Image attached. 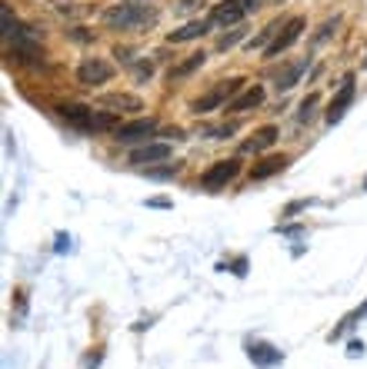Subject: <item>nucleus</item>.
<instances>
[{
	"mask_svg": "<svg viewBox=\"0 0 367 369\" xmlns=\"http://www.w3.org/2000/svg\"><path fill=\"white\" fill-rule=\"evenodd\" d=\"M134 74H137V80H147V77L154 74V67H151V63H140V67H137Z\"/></svg>",
	"mask_w": 367,
	"mask_h": 369,
	"instance_id": "25",
	"label": "nucleus"
},
{
	"mask_svg": "<svg viewBox=\"0 0 367 369\" xmlns=\"http://www.w3.org/2000/svg\"><path fill=\"white\" fill-rule=\"evenodd\" d=\"M314 103H317V97H314V93H310L308 100L301 103V113H297V120H301V123H304V120H308V117H310V107H314Z\"/></svg>",
	"mask_w": 367,
	"mask_h": 369,
	"instance_id": "22",
	"label": "nucleus"
},
{
	"mask_svg": "<svg viewBox=\"0 0 367 369\" xmlns=\"http://www.w3.org/2000/svg\"><path fill=\"white\" fill-rule=\"evenodd\" d=\"M211 30V20H191L187 27H180V30H174L171 34V43H187V40H197V37H204Z\"/></svg>",
	"mask_w": 367,
	"mask_h": 369,
	"instance_id": "12",
	"label": "nucleus"
},
{
	"mask_svg": "<svg viewBox=\"0 0 367 369\" xmlns=\"http://www.w3.org/2000/svg\"><path fill=\"white\" fill-rule=\"evenodd\" d=\"M241 37H244V30H234V34H224V37L217 40V47H220V50H227V47H234V43H237Z\"/></svg>",
	"mask_w": 367,
	"mask_h": 369,
	"instance_id": "20",
	"label": "nucleus"
},
{
	"mask_svg": "<svg viewBox=\"0 0 367 369\" xmlns=\"http://www.w3.org/2000/svg\"><path fill=\"white\" fill-rule=\"evenodd\" d=\"M244 87V80L237 77V80H227V83H217L211 93H204V97H197L191 103V110L200 117V113H211V110H217V107H224V100L231 97V93H237Z\"/></svg>",
	"mask_w": 367,
	"mask_h": 369,
	"instance_id": "2",
	"label": "nucleus"
},
{
	"mask_svg": "<svg viewBox=\"0 0 367 369\" xmlns=\"http://www.w3.org/2000/svg\"><path fill=\"white\" fill-rule=\"evenodd\" d=\"M104 107H114V110H144V103L131 97V93H111L104 97Z\"/></svg>",
	"mask_w": 367,
	"mask_h": 369,
	"instance_id": "18",
	"label": "nucleus"
},
{
	"mask_svg": "<svg viewBox=\"0 0 367 369\" xmlns=\"http://www.w3.org/2000/svg\"><path fill=\"white\" fill-rule=\"evenodd\" d=\"M57 113L70 123V127L77 130H94V120L97 113L91 110V107H80V103H64V107H57Z\"/></svg>",
	"mask_w": 367,
	"mask_h": 369,
	"instance_id": "7",
	"label": "nucleus"
},
{
	"mask_svg": "<svg viewBox=\"0 0 367 369\" xmlns=\"http://www.w3.org/2000/svg\"><path fill=\"white\" fill-rule=\"evenodd\" d=\"M180 170V163H167V166H160V170H147L151 177H157V180H164V177H171V173H177Z\"/></svg>",
	"mask_w": 367,
	"mask_h": 369,
	"instance_id": "21",
	"label": "nucleus"
},
{
	"mask_svg": "<svg viewBox=\"0 0 367 369\" xmlns=\"http://www.w3.org/2000/svg\"><path fill=\"white\" fill-rule=\"evenodd\" d=\"M364 193H367V177H364Z\"/></svg>",
	"mask_w": 367,
	"mask_h": 369,
	"instance_id": "28",
	"label": "nucleus"
},
{
	"mask_svg": "<svg viewBox=\"0 0 367 369\" xmlns=\"http://www.w3.org/2000/svg\"><path fill=\"white\" fill-rule=\"evenodd\" d=\"M200 3H204V0H180V7H177V10H180V14H191V10H197Z\"/></svg>",
	"mask_w": 367,
	"mask_h": 369,
	"instance_id": "23",
	"label": "nucleus"
},
{
	"mask_svg": "<svg viewBox=\"0 0 367 369\" xmlns=\"http://www.w3.org/2000/svg\"><path fill=\"white\" fill-rule=\"evenodd\" d=\"M290 160L281 153V157H267V160H261V163L251 170V180H267V177H274V173H281L284 166H288Z\"/></svg>",
	"mask_w": 367,
	"mask_h": 369,
	"instance_id": "13",
	"label": "nucleus"
},
{
	"mask_svg": "<svg viewBox=\"0 0 367 369\" xmlns=\"http://www.w3.org/2000/svg\"><path fill=\"white\" fill-rule=\"evenodd\" d=\"M247 356H251L257 366H274V363H281V350H274L267 343H251V346H247Z\"/></svg>",
	"mask_w": 367,
	"mask_h": 369,
	"instance_id": "14",
	"label": "nucleus"
},
{
	"mask_svg": "<svg viewBox=\"0 0 367 369\" xmlns=\"http://www.w3.org/2000/svg\"><path fill=\"white\" fill-rule=\"evenodd\" d=\"M241 3H244V10H247V14H251V10H257V7H261V0H241Z\"/></svg>",
	"mask_w": 367,
	"mask_h": 369,
	"instance_id": "27",
	"label": "nucleus"
},
{
	"mask_svg": "<svg viewBox=\"0 0 367 369\" xmlns=\"http://www.w3.org/2000/svg\"><path fill=\"white\" fill-rule=\"evenodd\" d=\"M111 77H114V67H111L107 60H100V57H87L77 67V80L84 87H100V83H107Z\"/></svg>",
	"mask_w": 367,
	"mask_h": 369,
	"instance_id": "3",
	"label": "nucleus"
},
{
	"mask_svg": "<svg viewBox=\"0 0 367 369\" xmlns=\"http://www.w3.org/2000/svg\"><path fill=\"white\" fill-rule=\"evenodd\" d=\"M171 157V143H144L140 150L131 153V163L134 166H151V163H164Z\"/></svg>",
	"mask_w": 367,
	"mask_h": 369,
	"instance_id": "9",
	"label": "nucleus"
},
{
	"mask_svg": "<svg viewBox=\"0 0 367 369\" xmlns=\"http://www.w3.org/2000/svg\"><path fill=\"white\" fill-rule=\"evenodd\" d=\"M301 34H304V20H301V17L288 20V23H284V30H281V34H277V37L264 47V54H267V57H281L288 47H294V43L301 40Z\"/></svg>",
	"mask_w": 367,
	"mask_h": 369,
	"instance_id": "5",
	"label": "nucleus"
},
{
	"mask_svg": "<svg viewBox=\"0 0 367 369\" xmlns=\"http://www.w3.org/2000/svg\"><path fill=\"white\" fill-rule=\"evenodd\" d=\"M157 123L147 117V120H131V123H120V127L114 130V140H120V143H137V140H147V137H154Z\"/></svg>",
	"mask_w": 367,
	"mask_h": 369,
	"instance_id": "6",
	"label": "nucleus"
},
{
	"mask_svg": "<svg viewBox=\"0 0 367 369\" xmlns=\"http://www.w3.org/2000/svg\"><path fill=\"white\" fill-rule=\"evenodd\" d=\"M157 20L154 7H144V3H117L104 10V23L114 27V30H144Z\"/></svg>",
	"mask_w": 367,
	"mask_h": 369,
	"instance_id": "1",
	"label": "nucleus"
},
{
	"mask_svg": "<svg viewBox=\"0 0 367 369\" xmlns=\"http://www.w3.org/2000/svg\"><path fill=\"white\" fill-rule=\"evenodd\" d=\"M244 14H247V10H244V3H241V0H224V3H217V7L211 10V23L227 27V23H237Z\"/></svg>",
	"mask_w": 367,
	"mask_h": 369,
	"instance_id": "10",
	"label": "nucleus"
},
{
	"mask_svg": "<svg viewBox=\"0 0 367 369\" xmlns=\"http://www.w3.org/2000/svg\"><path fill=\"white\" fill-rule=\"evenodd\" d=\"M241 173V160H217V163L200 177V186L204 190H220V186H227Z\"/></svg>",
	"mask_w": 367,
	"mask_h": 369,
	"instance_id": "4",
	"label": "nucleus"
},
{
	"mask_svg": "<svg viewBox=\"0 0 367 369\" xmlns=\"http://www.w3.org/2000/svg\"><path fill=\"white\" fill-rule=\"evenodd\" d=\"M354 103V77H344V83H341V93L330 100L328 107V123H337L344 113H348V107Z\"/></svg>",
	"mask_w": 367,
	"mask_h": 369,
	"instance_id": "8",
	"label": "nucleus"
},
{
	"mask_svg": "<svg viewBox=\"0 0 367 369\" xmlns=\"http://www.w3.org/2000/svg\"><path fill=\"white\" fill-rule=\"evenodd\" d=\"M147 206H160V210H164V206H171V200H167V197H157V200H147Z\"/></svg>",
	"mask_w": 367,
	"mask_h": 369,
	"instance_id": "26",
	"label": "nucleus"
},
{
	"mask_svg": "<svg viewBox=\"0 0 367 369\" xmlns=\"http://www.w3.org/2000/svg\"><path fill=\"white\" fill-rule=\"evenodd\" d=\"M304 70H308V60H297V63H290L284 74H277L274 87H277V90H290V87H294V83L301 80V74H304Z\"/></svg>",
	"mask_w": 367,
	"mask_h": 369,
	"instance_id": "17",
	"label": "nucleus"
},
{
	"mask_svg": "<svg viewBox=\"0 0 367 369\" xmlns=\"http://www.w3.org/2000/svg\"><path fill=\"white\" fill-rule=\"evenodd\" d=\"M231 133H234V127H214V130H211L214 140H224V137H231Z\"/></svg>",
	"mask_w": 367,
	"mask_h": 369,
	"instance_id": "24",
	"label": "nucleus"
},
{
	"mask_svg": "<svg viewBox=\"0 0 367 369\" xmlns=\"http://www.w3.org/2000/svg\"><path fill=\"white\" fill-rule=\"evenodd\" d=\"M261 103H264V87H257V83H254V87H247L237 100L227 103V110L231 113H247V110H254V107H261Z\"/></svg>",
	"mask_w": 367,
	"mask_h": 369,
	"instance_id": "11",
	"label": "nucleus"
},
{
	"mask_svg": "<svg viewBox=\"0 0 367 369\" xmlns=\"http://www.w3.org/2000/svg\"><path fill=\"white\" fill-rule=\"evenodd\" d=\"M274 143H277V127H264V130H257V133H254V140H247V143H244V153H257V150H267V147H274Z\"/></svg>",
	"mask_w": 367,
	"mask_h": 369,
	"instance_id": "16",
	"label": "nucleus"
},
{
	"mask_svg": "<svg viewBox=\"0 0 367 369\" xmlns=\"http://www.w3.org/2000/svg\"><path fill=\"white\" fill-rule=\"evenodd\" d=\"M204 60H207V54H204V50H200V54H191L187 60H180L177 67H171V83L184 80V77H191L194 70H200V67H204Z\"/></svg>",
	"mask_w": 367,
	"mask_h": 369,
	"instance_id": "15",
	"label": "nucleus"
},
{
	"mask_svg": "<svg viewBox=\"0 0 367 369\" xmlns=\"http://www.w3.org/2000/svg\"><path fill=\"white\" fill-rule=\"evenodd\" d=\"M0 17H3V37H14V17H10V7H7V3L0 7Z\"/></svg>",
	"mask_w": 367,
	"mask_h": 369,
	"instance_id": "19",
	"label": "nucleus"
}]
</instances>
